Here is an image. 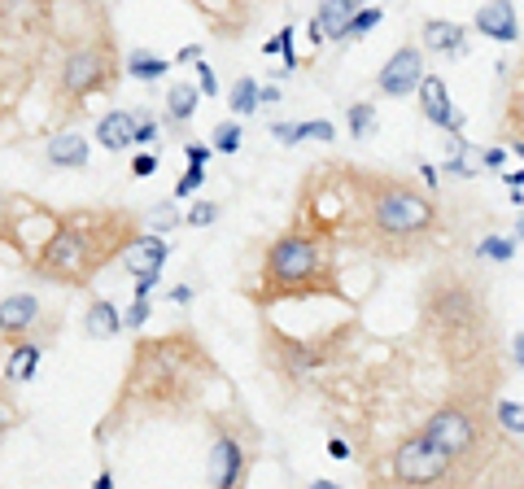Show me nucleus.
Listing matches in <instances>:
<instances>
[{
  "label": "nucleus",
  "instance_id": "obj_45",
  "mask_svg": "<svg viewBox=\"0 0 524 489\" xmlns=\"http://www.w3.org/2000/svg\"><path fill=\"white\" fill-rule=\"evenodd\" d=\"M0 5H27V0H0Z\"/></svg>",
  "mask_w": 524,
  "mask_h": 489
},
{
  "label": "nucleus",
  "instance_id": "obj_17",
  "mask_svg": "<svg viewBox=\"0 0 524 489\" xmlns=\"http://www.w3.org/2000/svg\"><path fill=\"white\" fill-rule=\"evenodd\" d=\"M166 70H171V62H166V57H153L149 49H131V53H127V75L140 79V83L162 79Z\"/></svg>",
  "mask_w": 524,
  "mask_h": 489
},
{
  "label": "nucleus",
  "instance_id": "obj_19",
  "mask_svg": "<svg viewBox=\"0 0 524 489\" xmlns=\"http://www.w3.org/2000/svg\"><path fill=\"white\" fill-rule=\"evenodd\" d=\"M201 105V88H193V83H175L171 92H166V110H171L175 123H188V118L197 114Z\"/></svg>",
  "mask_w": 524,
  "mask_h": 489
},
{
  "label": "nucleus",
  "instance_id": "obj_2",
  "mask_svg": "<svg viewBox=\"0 0 524 489\" xmlns=\"http://www.w3.org/2000/svg\"><path fill=\"white\" fill-rule=\"evenodd\" d=\"M424 437L450 459V468H459V463H468L476 450L485 446V420H481V411L476 407H459V402H450V407H442L433 420L424 424Z\"/></svg>",
  "mask_w": 524,
  "mask_h": 489
},
{
  "label": "nucleus",
  "instance_id": "obj_6",
  "mask_svg": "<svg viewBox=\"0 0 524 489\" xmlns=\"http://www.w3.org/2000/svg\"><path fill=\"white\" fill-rule=\"evenodd\" d=\"M424 79V57L420 49H398L385 62V70L376 75V88L385 92V97H411L415 88H420Z\"/></svg>",
  "mask_w": 524,
  "mask_h": 489
},
{
  "label": "nucleus",
  "instance_id": "obj_16",
  "mask_svg": "<svg viewBox=\"0 0 524 489\" xmlns=\"http://www.w3.org/2000/svg\"><path fill=\"white\" fill-rule=\"evenodd\" d=\"M463 27H455V22H424V44L433 53H463Z\"/></svg>",
  "mask_w": 524,
  "mask_h": 489
},
{
  "label": "nucleus",
  "instance_id": "obj_38",
  "mask_svg": "<svg viewBox=\"0 0 524 489\" xmlns=\"http://www.w3.org/2000/svg\"><path fill=\"white\" fill-rule=\"evenodd\" d=\"M193 293H197V289H188V284H180V289H171V302L188 306V302H193Z\"/></svg>",
  "mask_w": 524,
  "mask_h": 489
},
{
  "label": "nucleus",
  "instance_id": "obj_40",
  "mask_svg": "<svg viewBox=\"0 0 524 489\" xmlns=\"http://www.w3.org/2000/svg\"><path fill=\"white\" fill-rule=\"evenodd\" d=\"M262 101L276 105V101H280V88H271V83H267V88H258V105H262Z\"/></svg>",
  "mask_w": 524,
  "mask_h": 489
},
{
  "label": "nucleus",
  "instance_id": "obj_18",
  "mask_svg": "<svg viewBox=\"0 0 524 489\" xmlns=\"http://www.w3.org/2000/svg\"><path fill=\"white\" fill-rule=\"evenodd\" d=\"M35 367H40V345L14 337V350H9V376L27 385V380L35 376Z\"/></svg>",
  "mask_w": 524,
  "mask_h": 489
},
{
  "label": "nucleus",
  "instance_id": "obj_24",
  "mask_svg": "<svg viewBox=\"0 0 524 489\" xmlns=\"http://www.w3.org/2000/svg\"><path fill=\"white\" fill-rule=\"evenodd\" d=\"M372 127H376L372 105H350V131H354V140H363Z\"/></svg>",
  "mask_w": 524,
  "mask_h": 489
},
{
  "label": "nucleus",
  "instance_id": "obj_26",
  "mask_svg": "<svg viewBox=\"0 0 524 489\" xmlns=\"http://www.w3.org/2000/svg\"><path fill=\"white\" fill-rule=\"evenodd\" d=\"M376 22H380V9H354L350 27H345V40H350V35H363V31H372Z\"/></svg>",
  "mask_w": 524,
  "mask_h": 489
},
{
  "label": "nucleus",
  "instance_id": "obj_12",
  "mask_svg": "<svg viewBox=\"0 0 524 489\" xmlns=\"http://www.w3.org/2000/svg\"><path fill=\"white\" fill-rule=\"evenodd\" d=\"M97 145H105L110 153H123L136 145V118H131L127 110H110L97 123Z\"/></svg>",
  "mask_w": 524,
  "mask_h": 489
},
{
  "label": "nucleus",
  "instance_id": "obj_10",
  "mask_svg": "<svg viewBox=\"0 0 524 489\" xmlns=\"http://www.w3.org/2000/svg\"><path fill=\"white\" fill-rule=\"evenodd\" d=\"M476 31L490 35V40H498V44H516L520 40L516 5H511V0H490V5L476 14Z\"/></svg>",
  "mask_w": 524,
  "mask_h": 489
},
{
  "label": "nucleus",
  "instance_id": "obj_28",
  "mask_svg": "<svg viewBox=\"0 0 524 489\" xmlns=\"http://www.w3.org/2000/svg\"><path fill=\"white\" fill-rule=\"evenodd\" d=\"M149 319V297H136L127 310H123V328H140Z\"/></svg>",
  "mask_w": 524,
  "mask_h": 489
},
{
  "label": "nucleus",
  "instance_id": "obj_30",
  "mask_svg": "<svg viewBox=\"0 0 524 489\" xmlns=\"http://www.w3.org/2000/svg\"><path fill=\"white\" fill-rule=\"evenodd\" d=\"M302 140H324V145H332L337 131H332V123H302Z\"/></svg>",
  "mask_w": 524,
  "mask_h": 489
},
{
  "label": "nucleus",
  "instance_id": "obj_44",
  "mask_svg": "<svg viewBox=\"0 0 524 489\" xmlns=\"http://www.w3.org/2000/svg\"><path fill=\"white\" fill-rule=\"evenodd\" d=\"M511 149H516V153H520V158H524V140H516V145H511Z\"/></svg>",
  "mask_w": 524,
  "mask_h": 489
},
{
  "label": "nucleus",
  "instance_id": "obj_27",
  "mask_svg": "<svg viewBox=\"0 0 524 489\" xmlns=\"http://www.w3.org/2000/svg\"><path fill=\"white\" fill-rule=\"evenodd\" d=\"M214 219H219V206H214V201H197L193 214H188V223H193V228H210Z\"/></svg>",
  "mask_w": 524,
  "mask_h": 489
},
{
  "label": "nucleus",
  "instance_id": "obj_13",
  "mask_svg": "<svg viewBox=\"0 0 524 489\" xmlns=\"http://www.w3.org/2000/svg\"><path fill=\"white\" fill-rule=\"evenodd\" d=\"M354 9H363L359 0H319L315 31L324 35V40H345V27H350Z\"/></svg>",
  "mask_w": 524,
  "mask_h": 489
},
{
  "label": "nucleus",
  "instance_id": "obj_8",
  "mask_svg": "<svg viewBox=\"0 0 524 489\" xmlns=\"http://www.w3.org/2000/svg\"><path fill=\"white\" fill-rule=\"evenodd\" d=\"M166 258H171V245L162 241V232H153V236H131V241L123 245V267L131 271V276L162 271Z\"/></svg>",
  "mask_w": 524,
  "mask_h": 489
},
{
  "label": "nucleus",
  "instance_id": "obj_11",
  "mask_svg": "<svg viewBox=\"0 0 524 489\" xmlns=\"http://www.w3.org/2000/svg\"><path fill=\"white\" fill-rule=\"evenodd\" d=\"M35 319H40V302H35V293H14L0 302V337H22V332L35 328Z\"/></svg>",
  "mask_w": 524,
  "mask_h": 489
},
{
  "label": "nucleus",
  "instance_id": "obj_14",
  "mask_svg": "<svg viewBox=\"0 0 524 489\" xmlns=\"http://www.w3.org/2000/svg\"><path fill=\"white\" fill-rule=\"evenodd\" d=\"M83 328H88V337L97 341H110L123 332V315H118L114 302H105V297H97V302L88 306V319H83Z\"/></svg>",
  "mask_w": 524,
  "mask_h": 489
},
{
  "label": "nucleus",
  "instance_id": "obj_23",
  "mask_svg": "<svg viewBox=\"0 0 524 489\" xmlns=\"http://www.w3.org/2000/svg\"><path fill=\"white\" fill-rule=\"evenodd\" d=\"M481 254L494 258V262H511V258H516V241H511V236H507V241H503V236H485Z\"/></svg>",
  "mask_w": 524,
  "mask_h": 489
},
{
  "label": "nucleus",
  "instance_id": "obj_32",
  "mask_svg": "<svg viewBox=\"0 0 524 489\" xmlns=\"http://www.w3.org/2000/svg\"><path fill=\"white\" fill-rule=\"evenodd\" d=\"M162 271H145V276H136V297H149L153 289H158Z\"/></svg>",
  "mask_w": 524,
  "mask_h": 489
},
{
  "label": "nucleus",
  "instance_id": "obj_15",
  "mask_svg": "<svg viewBox=\"0 0 524 489\" xmlns=\"http://www.w3.org/2000/svg\"><path fill=\"white\" fill-rule=\"evenodd\" d=\"M49 162H53V166H70V171L88 166V136H75V131H66V136H53V140H49Z\"/></svg>",
  "mask_w": 524,
  "mask_h": 489
},
{
  "label": "nucleus",
  "instance_id": "obj_43",
  "mask_svg": "<svg viewBox=\"0 0 524 489\" xmlns=\"http://www.w3.org/2000/svg\"><path fill=\"white\" fill-rule=\"evenodd\" d=\"M485 166H503V149H490V153H485Z\"/></svg>",
  "mask_w": 524,
  "mask_h": 489
},
{
  "label": "nucleus",
  "instance_id": "obj_33",
  "mask_svg": "<svg viewBox=\"0 0 524 489\" xmlns=\"http://www.w3.org/2000/svg\"><path fill=\"white\" fill-rule=\"evenodd\" d=\"M197 75H201V92H206V97H214V92H219V79H214V70H210L206 62H197Z\"/></svg>",
  "mask_w": 524,
  "mask_h": 489
},
{
  "label": "nucleus",
  "instance_id": "obj_36",
  "mask_svg": "<svg viewBox=\"0 0 524 489\" xmlns=\"http://www.w3.org/2000/svg\"><path fill=\"white\" fill-rule=\"evenodd\" d=\"M153 136H158V127H153L149 118H140V127H136V145H149Z\"/></svg>",
  "mask_w": 524,
  "mask_h": 489
},
{
  "label": "nucleus",
  "instance_id": "obj_25",
  "mask_svg": "<svg viewBox=\"0 0 524 489\" xmlns=\"http://www.w3.org/2000/svg\"><path fill=\"white\" fill-rule=\"evenodd\" d=\"M201 184H206V171H201L197 162H188V171L180 175V184H175V197H193Z\"/></svg>",
  "mask_w": 524,
  "mask_h": 489
},
{
  "label": "nucleus",
  "instance_id": "obj_1",
  "mask_svg": "<svg viewBox=\"0 0 524 489\" xmlns=\"http://www.w3.org/2000/svg\"><path fill=\"white\" fill-rule=\"evenodd\" d=\"M367 180H372L367 184V219H372V228L380 236H389V241H411V236L433 228L437 210L424 193H415V188L402 180H385V175H367Z\"/></svg>",
  "mask_w": 524,
  "mask_h": 489
},
{
  "label": "nucleus",
  "instance_id": "obj_9",
  "mask_svg": "<svg viewBox=\"0 0 524 489\" xmlns=\"http://www.w3.org/2000/svg\"><path fill=\"white\" fill-rule=\"evenodd\" d=\"M415 92H420V105H424L428 123H437V127H446V131H459L463 127V114H455V105H450V97H446V83L437 79V75H424Z\"/></svg>",
  "mask_w": 524,
  "mask_h": 489
},
{
  "label": "nucleus",
  "instance_id": "obj_22",
  "mask_svg": "<svg viewBox=\"0 0 524 489\" xmlns=\"http://www.w3.org/2000/svg\"><path fill=\"white\" fill-rule=\"evenodd\" d=\"M498 424H503L507 433L524 437V402H498Z\"/></svg>",
  "mask_w": 524,
  "mask_h": 489
},
{
  "label": "nucleus",
  "instance_id": "obj_4",
  "mask_svg": "<svg viewBox=\"0 0 524 489\" xmlns=\"http://www.w3.org/2000/svg\"><path fill=\"white\" fill-rule=\"evenodd\" d=\"M110 75H114L110 53H105L101 44H79V49L66 57L57 88H62L66 101H88L97 88H105V79H110Z\"/></svg>",
  "mask_w": 524,
  "mask_h": 489
},
{
  "label": "nucleus",
  "instance_id": "obj_34",
  "mask_svg": "<svg viewBox=\"0 0 524 489\" xmlns=\"http://www.w3.org/2000/svg\"><path fill=\"white\" fill-rule=\"evenodd\" d=\"M158 171V158H153V153H140L136 162H131V175H153Z\"/></svg>",
  "mask_w": 524,
  "mask_h": 489
},
{
  "label": "nucleus",
  "instance_id": "obj_37",
  "mask_svg": "<svg viewBox=\"0 0 524 489\" xmlns=\"http://www.w3.org/2000/svg\"><path fill=\"white\" fill-rule=\"evenodd\" d=\"M511 359H516V367H524V332L511 337Z\"/></svg>",
  "mask_w": 524,
  "mask_h": 489
},
{
  "label": "nucleus",
  "instance_id": "obj_31",
  "mask_svg": "<svg viewBox=\"0 0 524 489\" xmlns=\"http://www.w3.org/2000/svg\"><path fill=\"white\" fill-rule=\"evenodd\" d=\"M276 140H284V145H302V123H276Z\"/></svg>",
  "mask_w": 524,
  "mask_h": 489
},
{
  "label": "nucleus",
  "instance_id": "obj_39",
  "mask_svg": "<svg viewBox=\"0 0 524 489\" xmlns=\"http://www.w3.org/2000/svg\"><path fill=\"white\" fill-rule=\"evenodd\" d=\"M328 455H332V459H345V455H350V446H345L341 437H332V441H328Z\"/></svg>",
  "mask_w": 524,
  "mask_h": 489
},
{
  "label": "nucleus",
  "instance_id": "obj_42",
  "mask_svg": "<svg viewBox=\"0 0 524 489\" xmlns=\"http://www.w3.org/2000/svg\"><path fill=\"white\" fill-rule=\"evenodd\" d=\"M503 180H507L511 193H520V188H524V171H511V175H503Z\"/></svg>",
  "mask_w": 524,
  "mask_h": 489
},
{
  "label": "nucleus",
  "instance_id": "obj_21",
  "mask_svg": "<svg viewBox=\"0 0 524 489\" xmlns=\"http://www.w3.org/2000/svg\"><path fill=\"white\" fill-rule=\"evenodd\" d=\"M214 153H236L241 149V123H219L214 127Z\"/></svg>",
  "mask_w": 524,
  "mask_h": 489
},
{
  "label": "nucleus",
  "instance_id": "obj_41",
  "mask_svg": "<svg viewBox=\"0 0 524 489\" xmlns=\"http://www.w3.org/2000/svg\"><path fill=\"white\" fill-rule=\"evenodd\" d=\"M180 62H201V44H188V49H180Z\"/></svg>",
  "mask_w": 524,
  "mask_h": 489
},
{
  "label": "nucleus",
  "instance_id": "obj_3",
  "mask_svg": "<svg viewBox=\"0 0 524 489\" xmlns=\"http://www.w3.org/2000/svg\"><path fill=\"white\" fill-rule=\"evenodd\" d=\"M319 276V245L306 232H284L267 249V293H297Z\"/></svg>",
  "mask_w": 524,
  "mask_h": 489
},
{
  "label": "nucleus",
  "instance_id": "obj_29",
  "mask_svg": "<svg viewBox=\"0 0 524 489\" xmlns=\"http://www.w3.org/2000/svg\"><path fill=\"white\" fill-rule=\"evenodd\" d=\"M175 223H180V214H175V206H171V201L153 210V232H171Z\"/></svg>",
  "mask_w": 524,
  "mask_h": 489
},
{
  "label": "nucleus",
  "instance_id": "obj_20",
  "mask_svg": "<svg viewBox=\"0 0 524 489\" xmlns=\"http://www.w3.org/2000/svg\"><path fill=\"white\" fill-rule=\"evenodd\" d=\"M228 105H232L236 114H254V110H258V83L249 79V75H245V79H236V83H232Z\"/></svg>",
  "mask_w": 524,
  "mask_h": 489
},
{
  "label": "nucleus",
  "instance_id": "obj_5",
  "mask_svg": "<svg viewBox=\"0 0 524 489\" xmlns=\"http://www.w3.org/2000/svg\"><path fill=\"white\" fill-rule=\"evenodd\" d=\"M450 476H455L450 459L424 433L402 441L398 455H393V481H402V485H433V481H450Z\"/></svg>",
  "mask_w": 524,
  "mask_h": 489
},
{
  "label": "nucleus",
  "instance_id": "obj_35",
  "mask_svg": "<svg viewBox=\"0 0 524 489\" xmlns=\"http://www.w3.org/2000/svg\"><path fill=\"white\" fill-rule=\"evenodd\" d=\"M184 158H188V162H197V166H206L210 145H184Z\"/></svg>",
  "mask_w": 524,
  "mask_h": 489
},
{
  "label": "nucleus",
  "instance_id": "obj_7",
  "mask_svg": "<svg viewBox=\"0 0 524 489\" xmlns=\"http://www.w3.org/2000/svg\"><path fill=\"white\" fill-rule=\"evenodd\" d=\"M245 481V450L232 433H219L214 437V450H210V485L219 489H232Z\"/></svg>",
  "mask_w": 524,
  "mask_h": 489
}]
</instances>
